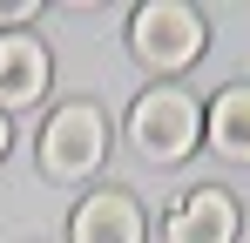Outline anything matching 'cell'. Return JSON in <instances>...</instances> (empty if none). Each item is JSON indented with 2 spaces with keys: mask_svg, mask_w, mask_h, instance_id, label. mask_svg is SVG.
Instances as JSON below:
<instances>
[{
  "mask_svg": "<svg viewBox=\"0 0 250 243\" xmlns=\"http://www.w3.org/2000/svg\"><path fill=\"white\" fill-rule=\"evenodd\" d=\"M68 237L75 243H142V209L122 189H95V196H82Z\"/></svg>",
  "mask_w": 250,
  "mask_h": 243,
  "instance_id": "cell-5",
  "label": "cell"
},
{
  "mask_svg": "<svg viewBox=\"0 0 250 243\" xmlns=\"http://www.w3.org/2000/svg\"><path fill=\"white\" fill-rule=\"evenodd\" d=\"M0 156H7V115H0Z\"/></svg>",
  "mask_w": 250,
  "mask_h": 243,
  "instance_id": "cell-9",
  "label": "cell"
},
{
  "mask_svg": "<svg viewBox=\"0 0 250 243\" xmlns=\"http://www.w3.org/2000/svg\"><path fill=\"white\" fill-rule=\"evenodd\" d=\"M34 7H41V0H0V27H7V34H21V27L34 20Z\"/></svg>",
  "mask_w": 250,
  "mask_h": 243,
  "instance_id": "cell-8",
  "label": "cell"
},
{
  "mask_svg": "<svg viewBox=\"0 0 250 243\" xmlns=\"http://www.w3.org/2000/svg\"><path fill=\"white\" fill-rule=\"evenodd\" d=\"M203 135V101H189L183 88H149L135 108H128V142L142 162H183Z\"/></svg>",
  "mask_w": 250,
  "mask_h": 243,
  "instance_id": "cell-2",
  "label": "cell"
},
{
  "mask_svg": "<svg viewBox=\"0 0 250 243\" xmlns=\"http://www.w3.org/2000/svg\"><path fill=\"white\" fill-rule=\"evenodd\" d=\"M203 14L196 7H183V0H149V7H135V20H128V47H135V61L149 68V75H183L196 54H203Z\"/></svg>",
  "mask_w": 250,
  "mask_h": 243,
  "instance_id": "cell-1",
  "label": "cell"
},
{
  "mask_svg": "<svg viewBox=\"0 0 250 243\" xmlns=\"http://www.w3.org/2000/svg\"><path fill=\"white\" fill-rule=\"evenodd\" d=\"M209 149L223 162H250V88L237 81V88H223L216 101H209V122H203Z\"/></svg>",
  "mask_w": 250,
  "mask_h": 243,
  "instance_id": "cell-7",
  "label": "cell"
},
{
  "mask_svg": "<svg viewBox=\"0 0 250 243\" xmlns=\"http://www.w3.org/2000/svg\"><path fill=\"white\" fill-rule=\"evenodd\" d=\"M102 156H108V122H102L95 101H68V108L47 115V128H41V169L54 176V182L95 176Z\"/></svg>",
  "mask_w": 250,
  "mask_h": 243,
  "instance_id": "cell-3",
  "label": "cell"
},
{
  "mask_svg": "<svg viewBox=\"0 0 250 243\" xmlns=\"http://www.w3.org/2000/svg\"><path fill=\"white\" fill-rule=\"evenodd\" d=\"M169 243H237V202L223 189H189L169 209Z\"/></svg>",
  "mask_w": 250,
  "mask_h": 243,
  "instance_id": "cell-6",
  "label": "cell"
},
{
  "mask_svg": "<svg viewBox=\"0 0 250 243\" xmlns=\"http://www.w3.org/2000/svg\"><path fill=\"white\" fill-rule=\"evenodd\" d=\"M47 75H54V61H47V47L27 34V27H21V34H0V108L41 101Z\"/></svg>",
  "mask_w": 250,
  "mask_h": 243,
  "instance_id": "cell-4",
  "label": "cell"
}]
</instances>
